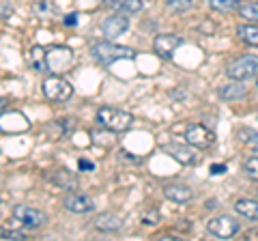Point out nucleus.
<instances>
[{"instance_id":"nucleus-1","label":"nucleus","mask_w":258,"mask_h":241,"mask_svg":"<svg viewBox=\"0 0 258 241\" xmlns=\"http://www.w3.org/2000/svg\"><path fill=\"white\" fill-rule=\"evenodd\" d=\"M91 54L101 65H112V63L123 58H136V50L127 45H116L114 41H95L91 45Z\"/></svg>"},{"instance_id":"nucleus-2","label":"nucleus","mask_w":258,"mask_h":241,"mask_svg":"<svg viewBox=\"0 0 258 241\" xmlns=\"http://www.w3.org/2000/svg\"><path fill=\"white\" fill-rule=\"evenodd\" d=\"M97 123L101 127H106L108 132H114V134H120V132H127L129 127L134 123V116L129 112H123L118 108H110V106H103L97 110Z\"/></svg>"},{"instance_id":"nucleus-3","label":"nucleus","mask_w":258,"mask_h":241,"mask_svg":"<svg viewBox=\"0 0 258 241\" xmlns=\"http://www.w3.org/2000/svg\"><path fill=\"white\" fill-rule=\"evenodd\" d=\"M43 95L45 99H50L54 103H64L71 99V95H74V86H71L67 80L60 78V74H52L43 80Z\"/></svg>"},{"instance_id":"nucleus-4","label":"nucleus","mask_w":258,"mask_h":241,"mask_svg":"<svg viewBox=\"0 0 258 241\" xmlns=\"http://www.w3.org/2000/svg\"><path fill=\"white\" fill-rule=\"evenodd\" d=\"M226 76H228L230 80H239V82L258 76V56H254V54L239 56V58L228 63V67H226Z\"/></svg>"},{"instance_id":"nucleus-5","label":"nucleus","mask_w":258,"mask_h":241,"mask_svg":"<svg viewBox=\"0 0 258 241\" xmlns=\"http://www.w3.org/2000/svg\"><path fill=\"white\" fill-rule=\"evenodd\" d=\"M74 61V52L64 45L45 47V71H64Z\"/></svg>"},{"instance_id":"nucleus-6","label":"nucleus","mask_w":258,"mask_h":241,"mask_svg":"<svg viewBox=\"0 0 258 241\" xmlns=\"http://www.w3.org/2000/svg\"><path fill=\"white\" fill-rule=\"evenodd\" d=\"M207 230L211 232V235H215L217 239H230L241 230V226L230 215H215V218L207 222Z\"/></svg>"},{"instance_id":"nucleus-7","label":"nucleus","mask_w":258,"mask_h":241,"mask_svg":"<svg viewBox=\"0 0 258 241\" xmlns=\"http://www.w3.org/2000/svg\"><path fill=\"white\" fill-rule=\"evenodd\" d=\"M30 130V120L20 110H3L0 112V132L5 134H24Z\"/></svg>"},{"instance_id":"nucleus-8","label":"nucleus","mask_w":258,"mask_h":241,"mask_svg":"<svg viewBox=\"0 0 258 241\" xmlns=\"http://www.w3.org/2000/svg\"><path fill=\"white\" fill-rule=\"evenodd\" d=\"M13 218L18 224H22L24 228H39L47 222V215L43 211H39L35 207H28V205H18L13 209Z\"/></svg>"},{"instance_id":"nucleus-9","label":"nucleus","mask_w":258,"mask_h":241,"mask_svg":"<svg viewBox=\"0 0 258 241\" xmlns=\"http://www.w3.org/2000/svg\"><path fill=\"white\" fill-rule=\"evenodd\" d=\"M185 140L194 149H209L215 144V134L205 125H189L185 130Z\"/></svg>"},{"instance_id":"nucleus-10","label":"nucleus","mask_w":258,"mask_h":241,"mask_svg":"<svg viewBox=\"0 0 258 241\" xmlns=\"http://www.w3.org/2000/svg\"><path fill=\"white\" fill-rule=\"evenodd\" d=\"M62 207L71 213H88L95 209V200L86 194H80V192H71L62 198Z\"/></svg>"},{"instance_id":"nucleus-11","label":"nucleus","mask_w":258,"mask_h":241,"mask_svg":"<svg viewBox=\"0 0 258 241\" xmlns=\"http://www.w3.org/2000/svg\"><path fill=\"white\" fill-rule=\"evenodd\" d=\"M129 28V18L127 15H110V18H106L101 22V30L103 35H106L110 41H114V39H118L120 35H125Z\"/></svg>"},{"instance_id":"nucleus-12","label":"nucleus","mask_w":258,"mask_h":241,"mask_svg":"<svg viewBox=\"0 0 258 241\" xmlns=\"http://www.w3.org/2000/svg\"><path fill=\"white\" fill-rule=\"evenodd\" d=\"M179 45H183V37L179 35H159L153 41V50L161 58H170L174 50H179Z\"/></svg>"},{"instance_id":"nucleus-13","label":"nucleus","mask_w":258,"mask_h":241,"mask_svg":"<svg viewBox=\"0 0 258 241\" xmlns=\"http://www.w3.org/2000/svg\"><path fill=\"white\" fill-rule=\"evenodd\" d=\"M95 228L101 230V232H112V230H118L123 226V215L116 213V211H103V213H97L95 215Z\"/></svg>"},{"instance_id":"nucleus-14","label":"nucleus","mask_w":258,"mask_h":241,"mask_svg":"<svg viewBox=\"0 0 258 241\" xmlns=\"http://www.w3.org/2000/svg\"><path fill=\"white\" fill-rule=\"evenodd\" d=\"M164 196L168 200H172V203H189V200L194 198V192L183 186V183H168V186H164Z\"/></svg>"},{"instance_id":"nucleus-15","label":"nucleus","mask_w":258,"mask_h":241,"mask_svg":"<svg viewBox=\"0 0 258 241\" xmlns=\"http://www.w3.org/2000/svg\"><path fill=\"white\" fill-rule=\"evenodd\" d=\"M45 179L50 181L54 188H60V190H74V188L78 186L76 174H71L69 170H64V168H60V170H52V172H47Z\"/></svg>"},{"instance_id":"nucleus-16","label":"nucleus","mask_w":258,"mask_h":241,"mask_svg":"<svg viewBox=\"0 0 258 241\" xmlns=\"http://www.w3.org/2000/svg\"><path fill=\"white\" fill-rule=\"evenodd\" d=\"M164 151H166V153L170 155V157H174L176 162H181V164H185V166L198 162V153H194L189 147H181V144H166Z\"/></svg>"},{"instance_id":"nucleus-17","label":"nucleus","mask_w":258,"mask_h":241,"mask_svg":"<svg viewBox=\"0 0 258 241\" xmlns=\"http://www.w3.org/2000/svg\"><path fill=\"white\" fill-rule=\"evenodd\" d=\"M220 97L224 99V101H237V99H241V97H245V86L243 84H239V80H232L230 84H224L220 91Z\"/></svg>"},{"instance_id":"nucleus-18","label":"nucleus","mask_w":258,"mask_h":241,"mask_svg":"<svg viewBox=\"0 0 258 241\" xmlns=\"http://www.w3.org/2000/svg\"><path fill=\"white\" fill-rule=\"evenodd\" d=\"M237 37L243 41L245 45H254L258 47V24H241L237 26Z\"/></svg>"},{"instance_id":"nucleus-19","label":"nucleus","mask_w":258,"mask_h":241,"mask_svg":"<svg viewBox=\"0 0 258 241\" xmlns=\"http://www.w3.org/2000/svg\"><path fill=\"white\" fill-rule=\"evenodd\" d=\"M235 211L241 215V218L258 220V200H252V198H241V200H237Z\"/></svg>"},{"instance_id":"nucleus-20","label":"nucleus","mask_w":258,"mask_h":241,"mask_svg":"<svg viewBox=\"0 0 258 241\" xmlns=\"http://www.w3.org/2000/svg\"><path fill=\"white\" fill-rule=\"evenodd\" d=\"M28 63L32 65V69L37 71H45V47L43 45H35L28 52Z\"/></svg>"},{"instance_id":"nucleus-21","label":"nucleus","mask_w":258,"mask_h":241,"mask_svg":"<svg viewBox=\"0 0 258 241\" xmlns=\"http://www.w3.org/2000/svg\"><path fill=\"white\" fill-rule=\"evenodd\" d=\"M239 15L247 22L258 24V3H243L239 5Z\"/></svg>"},{"instance_id":"nucleus-22","label":"nucleus","mask_w":258,"mask_h":241,"mask_svg":"<svg viewBox=\"0 0 258 241\" xmlns=\"http://www.w3.org/2000/svg\"><path fill=\"white\" fill-rule=\"evenodd\" d=\"M209 7L217 13H228L239 9V0H209Z\"/></svg>"},{"instance_id":"nucleus-23","label":"nucleus","mask_w":258,"mask_h":241,"mask_svg":"<svg viewBox=\"0 0 258 241\" xmlns=\"http://www.w3.org/2000/svg\"><path fill=\"white\" fill-rule=\"evenodd\" d=\"M239 134V140L249 144V147L258 149V132L256 130H249V127H241V130L237 132Z\"/></svg>"},{"instance_id":"nucleus-24","label":"nucleus","mask_w":258,"mask_h":241,"mask_svg":"<svg viewBox=\"0 0 258 241\" xmlns=\"http://www.w3.org/2000/svg\"><path fill=\"white\" fill-rule=\"evenodd\" d=\"M118 9L123 11V13H138V11H142V0H118Z\"/></svg>"},{"instance_id":"nucleus-25","label":"nucleus","mask_w":258,"mask_h":241,"mask_svg":"<svg viewBox=\"0 0 258 241\" xmlns=\"http://www.w3.org/2000/svg\"><path fill=\"white\" fill-rule=\"evenodd\" d=\"M194 5V0H166V7L172 13H185Z\"/></svg>"},{"instance_id":"nucleus-26","label":"nucleus","mask_w":258,"mask_h":241,"mask_svg":"<svg viewBox=\"0 0 258 241\" xmlns=\"http://www.w3.org/2000/svg\"><path fill=\"white\" fill-rule=\"evenodd\" d=\"M0 239H15V241H22L26 239L22 230H13V228H0Z\"/></svg>"},{"instance_id":"nucleus-27","label":"nucleus","mask_w":258,"mask_h":241,"mask_svg":"<svg viewBox=\"0 0 258 241\" xmlns=\"http://www.w3.org/2000/svg\"><path fill=\"white\" fill-rule=\"evenodd\" d=\"M245 172L249 174V179L258 181V157H252L245 162Z\"/></svg>"},{"instance_id":"nucleus-28","label":"nucleus","mask_w":258,"mask_h":241,"mask_svg":"<svg viewBox=\"0 0 258 241\" xmlns=\"http://www.w3.org/2000/svg\"><path fill=\"white\" fill-rule=\"evenodd\" d=\"M159 222V211H149L147 215H142V224L144 226H155Z\"/></svg>"},{"instance_id":"nucleus-29","label":"nucleus","mask_w":258,"mask_h":241,"mask_svg":"<svg viewBox=\"0 0 258 241\" xmlns=\"http://www.w3.org/2000/svg\"><path fill=\"white\" fill-rule=\"evenodd\" d=\"M11 13H13V7H11L9 0H0V18H3V20H9Z\"/></svg>"},{"instance_id":"nucleus-30","label":"nucleus","mask_w":258,"mask_h":241,"mask_svg":"<svg viewBox=\"0 0 258 241\" xmlns=\"http://www.w3.org/2000/svg\"><path fill=\"white\" fill-rule=\"evenodd\" d=\"M67 26H76L78 24V13H69V15H64V20H62Z\"/></svg>"},{"instance_id":"nucleus-31","label":"nucleus","mask_w":258,"mask_h":241,"mask_svg":"<svg viewBox=\"0 0 258 241\" xmlns=\"http://www.w3.org/2000/svg\"><path fill=\"white\" fill-rule=\"evenodd\" d=\"M78 166L82 168V170H86V172H88V170H95V164H93V162H88V159H80Z\"/></svg>"},{"instance_id":"nucleus-32","label":"nucleus","mask_w":258,"mask_h":241,"mask_svg":"<svg viewBox=\"0 0 258 241\" xmlns=\"http://www.w3.org/2000/svg\"><path fill=\"white\" fill-rule=\"evenodd\" d=\"M226 172V166L224 164H213L211 166V174H224Z\"/></svg>"},{"instance_id":"nucleus-33","label":"nucleus","mask_w":258,"mask_h":241,"mask_svg":"<svg viewBox=\"0 0 258 241\" xmlns=\"http://www.w3.org/2000/svg\"><path fill=\"white\" fill-rule=\"evenodd\" d=\"M245 239H258V228H252L245 232Z\"/></svg>"},{"instance_id":"nucleus-34","label":"nucleus","mask_w":258,"mask_h":241,"mask_svg":"<svg viewBox=\"0 0 258 241\" xmlns=\"http://www.w3.org/2000/svg\"><path fill=\"white\" fill-rule=\"evenodd\" d=\"M101 3L106 5V7H116V5H118V0H101Z\"/></svg>"},{"instance_id":"nucleus-35","label":"nucleus","mask_w":258,"mask_h":241,"mask_svg":"<svg viewBox=\"0 0 258 241\" xmlns=\"http://www.w3.org/2000/svg\"><path fill=\"white\" fill-rule=\"evenodd\" d=\"M5 108H7V99H5V97H0V112H3Z\"/></svg>"},{"instance_id":"nucleus-36","label":"nucleus","mask_w":258,"mask_h":241,"mask_svg":"<svg viewBox=\"0 0 258 241\" xmlns=\"http://www.w3.org/2000/svg\"><path fill=\"white\" fill-rule=\"evenodd\" d=\"M256 86H258V80H256Z\"/></svg>"}]
</instances>
